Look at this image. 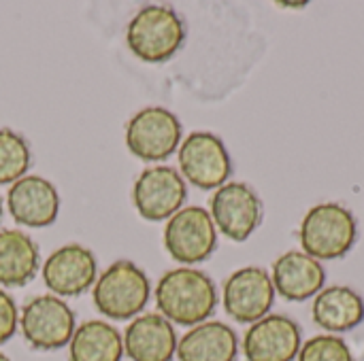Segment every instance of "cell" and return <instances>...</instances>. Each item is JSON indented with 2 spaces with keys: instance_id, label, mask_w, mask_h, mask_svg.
<instances>
[{
  "instance_id": "ffe728a7",
  "label": "cell",
  "mask_w": 364,
  "mask_h": 361,
  "mask_svg": "<svg viewBox=\"0 0 364 361\" xmlns=\"http://www.w3.org/2000/svg\"><path fill=\"white\" fill-rule=\"evenodd\" d=\"M70 361H122L124 338L105 321H85L68 343Z\"/></svg>"
},
{
  "instance_id": "cb8c5ba5",
  "label": "cell",
  "mask_w": 364,
  "mask_h": 361,
  "mask_svg": "<svg viewBox=\"0 0 364 361\" xmlns=\"http://www.w3.org/2000/svg\"><path fill=\"white\" fill-rule=\"evenodd\" d=\"M0 361H9V357H6L4 353H0Z\"/></svg>"
},
{
  "instance_id": "ba28073f",
  "label": "cell",
  "mask_w": 364,
  "mask_h": 361,
  "mask_svg": "<svg viewBox=\"0 0 364 361\" xmlns=\"http://www.w3.org/2000/svg\"><path fill=\"white\" fill-rule=\"evenodd\" d=\"M179 168L192 185L220 189L232 172V162L220 136L192 132L179 147Z\"/></svg>"
},
{
  "instance_id": "5b68a950",
  "label": "cell",
  "mask_w": 364,
  "mask_h": 361,
  "mask_svg": "<svg viewBox=\"0 0 364 361\" xmlns=\"http://www.w3.org/2000/svg\"><path fill=\"white\" fill-rule=\"evenodd\" d=\"M218 245V230L211 215L200 206L177 211L164 228V247L179 264L205 262Z\"/></svg>"
},
{
  "instance_id": "52a82bcc",
  "label": "cell",
  "mask_w": 364,
  "mask_h": 361,
  "mask_svg": "<svg viewBox=\"0 0 364 361\" xmlns=\"http://www.w3.org/2000/svg\"><path fill=\"white\" fill-rule=\"evenodd\" d=\"M19 328L34 349L53 351L70 343L75 334V315L64 300L55 296H38L23 306Z\"/></svg>"
},
{
  "instance_id": "3957f363",
  "label": "cell",
  "mask_w": 364,
  "mask_h": 361,
  "mask_svg": "<svg viewBox=\"0 0 364 361\" xmlns=\"http://www.w3.org/2000/svg\"><path fill=\"white\" fill-rule=\"evenodd\" d=\"M126 40L130 51L143 62H166L186 40V26L171 6H143L128 23Z\"/></svg>"
},
{
  "instance_id": "30bf717a",
  "label": "cell",
  "mask_w": 364,
  "mask_h": 361,
  "mask_svg": "<svg viewBox=\"0 0 364 361\" xmlns=\"http://www.w3.org/2000/svg\"><path fill=\"white\" fill-rule=\"evenodd\" d=\"M275 302L271 274L260 266H245L224 283V309L239 323H256Z\"/></svg>"
},
{
  "instance_id": "44dd1931",
  "label": "cell",
  "mask_w": 364,
  "mask_h": 361,
  "mask_svg": "<svg viewBox=\"0 0 364 361\" xmlns=\"http://www.w3.org/2000/svg\"><path fill=\"white\" fill-rule=\"evenodd\" d=\"M30 166V149L26 140L9 130L0 128V185L19 181Z\"/></svg>"
},
{
  "instance_id": "6da1fadb",
  "label": "cell",
  "mask_w": 364,
  "mask_h": 361,
  "mask_svg": "<svg viewBox=\"0 0 364 361\" xmlns=\"http://www.w3.org/2000/svg\"><path fill=\"white\" fill-rule=\"evenodd\" d=\"M156 304L164 319L194 328L213 315L218 306V291L203 270L175 268L158 281Z\"/></svg>"
},
{
  "instance_id": "9a60e30c",
  "label": "cell",
  "mask_w": 364,
  "mask_h": 361,
  "mask_svg": "<svg viewBox=\"0 0 364 361\" xmlns=\"http://www.w3.org/2000/svg\"><path fill=\"white\" fill-rule=\"evenodd\" d=\"M13 219L28 228H47L55 221L60 198L55 187L43 177H21L6 196Z\"/></svg>"
},
{
  "instance_id": "8fae6325",
  "label": "cell",
  "mask_w": 364,
  "mask_h": 361,
  "mask_svg": "<svg viewBox=\"0 0 364 361\" xmlns=\"http://www.w3.org/2000/svg\"><path fill=\"white\" fill-rule=\"evenodd\" d=\"M188 196L186 181L171 166H151L141 172L132 187V202L143 219H171Z\"/></svg>"
},
{
  "instance_id": "ac0fdd59",
  "label": "cell",
  "mask_w": 364,
  "mask_h": 361,
  "mask_svg": "<svg viewBox=\"0 0 364 361\" xmlns=\"http://www.w3.org/2000/svg\"><path fill=\"white\" fill-rule=\"evenodd\" d=\"M311 315L316 326L331 334L350 332L364 321V300L346 285L324 287L314 300Z\"/></svg>"
},
{
  "instance_id": "7402d4cb",
  "label": "cell",
  "mask_w": 364,
  "mask_h": 361,
  "mask_svg": "<svg viewBox=\"0 0 364 361\" xmlns=\"http://www.w3.org/2000/svg\"><path fill=\"white\" fill-rule=\"evenodd\" d=\"M299 361H356L350 345L337 334H320L307 340L301 351Z\"/></svg>"
},
{
  "instance_id": "e0dca14e",
  "label": "cell",
  "mask_w": 364,
  "mask_h": 361,
  "mask_svg": "<svg viewBox=\"0 0 364 361\" xmlns=\"http://www.w3.org/2000/svg\"><path fill=\"white\" fill-rule=\"evenodd\" d=\"M239 338L232 328L222 321H205L194 326L179 343V361H235Z\"/></svg>"
},
{
  "instance_id": "d4e9b609",
  "label": "cell",
  "mask_w": 364,
  "mask_h": 361,
  "mask_svg": "<svg viewBox=\"0 0 364 361\" xmlns=\"http://www.w3.org/2000/svg\"><path fill=\"white\" fill-rule=\"evenodd\" d=\"M0 217H2V202H0Z\"/></svg>"
},
{
  "instance_id": "5bb4252c",
  "label": "cell",
  "mask_w": 364,
  "mask_h": 361,
  "mask_svg": "<svg viewBox=\"0 0 364 361\" xmlns=\"http://www.w3.org/2000/svg\"><path fill=\"white\" fill-rule=\"evenodd\" d=\"M275 294L288 302H305L316 298L326 283L324 266L305 251H288L273 264L271 274Z\"/></svg>"
},
{
  "instance_id": "2e32d148",
  "label": "cell",
  "mask_w": 364,
  "mask_h": 361,
  "mask_svg": "<svg viewBox=\"0 0 364 361\" xmlns=\"http://www.w3.org/2000/svg\"><path fill=\"white\" fill-rule=\"evenodd\" d=\"M124 351L132 361H171L177 353V334L168 319L147 313L128 326Z\"/></svg>"
},
{
  "instance_id": "603a6c76",
  "label": "cell",
  "mask_w": 364,
  "mask_h": 361,
  "mask_svg": "<svg viewBox=\"0 0 364 361\" xmlns=\"http://www.w3.org/2000/svg\"><path fill=\"white\" fill-rule=\"evenodd\" d=\"M17 306L9 294L0 289V345L6 343L17 330Z\"/></svg>"
},
{
  "instance_id": "d6986e66",
  "label": "cell",
  "mask_w": 364,
  "mask_h": 361,
  "mask_svg": "<svg viewBox=\"0 0 364 361\" xmlns=\"http://www.w3.org/2000/svg\"><path fill=\"white\" fill-rule=\"evenodd\" d=\"M38 270V249L34 240L19 230L0 232V285L21 287Z\"/></svg>"
},
{
  "instance_id": "8992f818",
  "label": "cell",
  "mask_w": 364,
  "mask_h": 361,
  "mask_svg": "<svg viewBox=\"0 0 364 361\" xmlns=\"http://www.w3.org/2000/svg\"><path fill=\"white\" fill-rule=\"evenodd\" d=\"M181 140L179 119L162 109L147 106L139 111L126 128V145L130 153L145 162H162L173 155Z\"/></svg>"
},
{
  "instance_id": "4fadbf2b",
  "label": "cell",
  "mask_w": 364,
  "mask_h": 361,
  "mask_svg": "<svg viewBox=\"0 0 364 361\" xmlns=\"http://www.w3.org/2000/svg\"><path fill=\"white\" fill-rule=\"evenodd\" d=\"M43 279L58 296H79L96 279V257L81 245H64L47 257Z\"/></svg>"
},
{
  "instance_id": "9c48e42d",
  "label": "cell",
  "mask_w": 364,
  "mask_h": 361,
  "mask_svg": "<svg viewBox=\"0 0 364 361\" xmlns=\"http://www.w3.org/2000/svg\"><path fill=\"white\" fill-rule=\"evenodd\" d=\"M209 215L215 230L235 243H243L262 221V202L250 185L232 181L213 194Z\"/></svg>"
},
{
  "instance_id": "7c38bea8",
  "label": "cell",
  "mask_w": 364,
  "mask_h": 361,
  "mask_svg": "<svg viewBox=\"0 0 364 361\" xmlns=\"http://www.w3.org/2000/svg\"><path fill=\"white\" fill-rule=\"evenodd\" d=\"M301 328L286 315H267L252 323L243 338L247 361H294L299 357Z\"/></svg>"
},
{
  "instance_id": "277c9868",
  "label": "cell",
  "mask_w": 364,
  "mask_h": 361,
  "mask_svg": "<svg viewBox=\"0 0 364 361\" xmlns=\"http://www.w3.org/2000/svg\"><path fill=\"white\" fill-rule=\"evenodd\" d=\"M149 294V279L139 266L132 262H115L96 281L94 304L105 317L124 321L145 309Z\"/></svg>"
},
{
  "instance_id": "7a4b0ae2",
  "label": "cell",
  "mask_w": 364,
  "mask_h": 361,
  "mask_svg": "<svg viewBox=\"0 0 364 361\" xmlns=\"http://www.w3.org/2000/svg\"><path fill=\"white\" fill-rule=\"evenodd\" d=\"M301 247L314 260H339L348 255L358 238V223L350 209L337 202H324L303 217Z\"/></svg>"
}]
</instances>
